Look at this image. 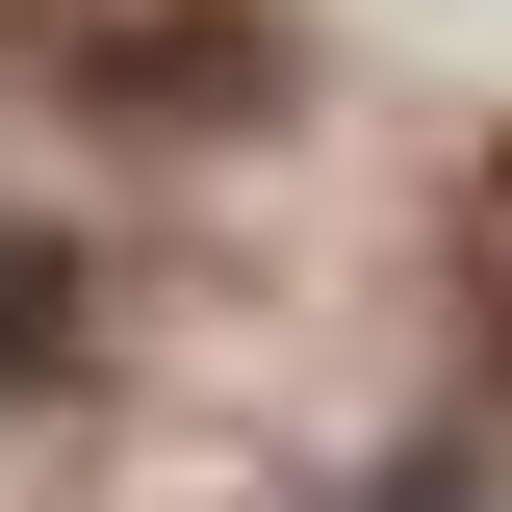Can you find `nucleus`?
I'll return each instance as SVG.
<instances>
[{"mask_svg":"<svg viewBox=\"0 0 512 512\" xmlns=\"http://www.w3.org/2000/svg\"><path fill=\"white\" fill-rule=\"evenodd\" d=\"M0 384H52V256L0 231Z\"/></svg>","mask_w":512,"mask_h":512,"instance_id":"obj_1","label":"nucleus"}]
</instances>
